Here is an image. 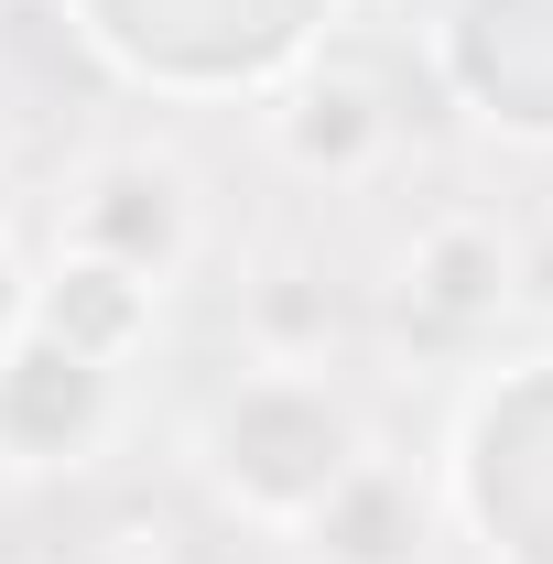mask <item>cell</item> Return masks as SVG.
I'll return each instance as SVG.
<instances>
[{
    "label": "cell",
    "mask_w": 553,
    "mask_h": 564,
    "mask_svg": "<svg viewBox=\"0 0 553 564\" xmlns=\"http://www.w3.org/2000/svg\"><path fill=\"white\" fill-rule=\"evenodd\" d=\"M261 326H272V337H326V304L304 293V272H282L272 293H261Z\"/></svg>",
    "instance_id": "3957f363"
},
{
    "label": "cell",
    "mask_w": 553,
    "mask_h": 564,
    "mask_svg": "<svg viewBox=\"0 0 553 564\" xmlns=\"http://www.w3.org/2000/svg\"><path fill=\"white\" fill-rule=\"evenodd\" d=\"M423 293H434V304H456V315H488V304H499V282H510V261H499V239H478V228H445V239H434V250H423Z\"/></svg>",
    "instance_id": "6da1fadb"
},
{
    "label": "cell",
    "mask_w": 553,
    "mask_h": 564,
    "mask_svg": "<svg viewBox=\"0 0 553 564\" xmlns=\"http://www.w3.org/2000/svg\"><path fill=\"white\" fill-rule=\"evenodd\" d=\"M131 315V293H120V272H76V293L55 304V326H76V337H109Z\"/></svg>",
    "instance_id": "7a4b0ae2"
}]
</instances>
